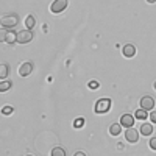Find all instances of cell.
<instances>
[{
    "mask_svg": "<svg viewBox=\"0 0 156 156\" xmlns=\"http://www.w3.org/2000/svg\"><path fill=\"white\" fill-rule=\"evenodd\" d=\"M8 72H9L8 64H0V78H2V80H5V78H6Z\"/></svg>",
    "mask_w": 156,
    "mask_h": 156,
    "instance_id": "16",
    "label": "cell"
},
{
    "mask_svg": "<svg viewBox=\"0 0 156 156\" xmlns=\"http://www.w3.org/2000/svg\"><path fill=\"white\" fill-rule=\"evenodd\" d=\"M33 41V33L31 30H22L17 33V42L19 44H28Z\"/></svg>",
    "mask_w": 156,
    "mask_h": 156,
    "instance_id": "5",
    "label": "cell"
},
{
    "mask_svg": "<svg viewBox=\"0 0 156 156\" xmlns=\"http://www.w3.org/2000/svg\"><path fill=\"white\" fill-rule=\"evenodd\" d=\"M67 5H69V0H53L50 5V12L51 14H59L67 8Z\"/></svg>",
    "mask_w": 156,
    "mask_h": 156,
    "instance_id": "3",
    "label": "cell"
},
{
    "mask_svg": "<svg viewBox=\"0 0 156 156\" xmlns=\"http://www.w3.org/2000/svg\"><path fill=\"white\" fill-rule=\"evenodd\" d=\"M12 111H14V109H12V106H3L0 112H2L3 115H11V114H12Z\"/></svg>",
    "mask_w": 156,
    "mask_h": 156,
    "instance_id": "20",
    "label": "cell"
},
{
    "mask_svg": "<svg viewBox=\"0 0 156 156\" xmlns=\"http://www.w3.org/2000/svg\"><path fill=\"white\" fill-rule=\"evenodd\" d=\"M153 87H154V89H156V81H154V83H153Z\"/></svg>",
    "mask_w": 156,
    "mask_h": 156,
    "instance_id": "26",
    "label": "cell"
},
{
    "mask_svg": "<svg viewBox=\"0 0 156 156\" xmlns=\"http://www.w3.org/2000/svg\"><path fill=\"white\" fill-rule=\"evenodd\" d=\"M111 108V100L109 98H98L95 106H94V111L95 114H106Z\"/></svg>",
    "mask_w": 156,
    "mask_h": 156,
    "instance_id": "2",
    "label": "cell"
},
{
    "mask_svg": "<svg viewBox=\"0 0 156 156\" xmlns=\"http://www.w3.org/2000/svg\"><path fill=\"white\" fill-rule=\"evenodd\" d=\"M6 42H8V44H14V42H17V33H14V31H8V34H6Z\"/></svg>",
    "mask_w": 156,
    "mask_h": 156,
    "instance_id": "14",
    "label": "cell"
},
{
    "mask_svg": "<svg viewBox=\"0 0 156 156\" xmlns=\"http://www.w3.org/2000/svg\"><path fill=\"white\" fill-rule=\"evenodd\" d=\"M50 156H66V150H64L62 147H55L53 150H51Z\"/></svg>",
    "mask_w": 156,
    "mask_h": 156,
    "instance_id": "15",
    "label": "cell"
},
{
    "mask_svg": "<svg viewBox=\"0 0 156 156\" xmlns=\"http://www.w3.org/2000/svg\"><path fill=\"white\" fill-rule=\"evenodd\" d=\"M150 120H151V123H156V111L150 112Z\"/></svg>",
    "mask_w": 156,
    "mask_h": 156,
    "instance_id": "23",
    "label": "cell"
},
{
    "mask_svg": "<svg viewBox=\"0 0 156 156\" xmlns=\"http://www.w3.org/2000/svg\"><path fill=\"white\" fill-rule=\"evenodd\" d=\"M147 117H148V114L145 112V109H137L136 111V114H134V119H139V120H142V122H144L145 119H147Z\"/></svg>",
    "mask_w": 156,
    "mask_h": 156,
    "instance_id": "13",
    "label": "cell"
},
{
    "mask_svg": "<svg viewBox=\"0 0 156 156\" xmlns=\"http://www.w3.org/2000/svg\"><path fill=\"white\" fill-rule=\"evenodd\" d=\"M125 139H126V142H129V144H136V142L139 140V131H137L136 128H133V126L126 128Z\"/></svg>",
    "mask_w": 156,
    "mask_h": 156,
    "instance_id": "4",
    "label": "cell"
},
{
    "mask_svg": "<svg viewBox=\"0 0 156 156\" xmlns=\"http://www.w3.org/2000/svg\"><path fill=\"white\" fill-rule=\"evenodd\" d=\"M148 3H156V0H147Z\"/></svg>",
    "mask_w": 156,
    "mask_h": 156,
    "instance_id": "25",
    "label": "cell"
},
{
    "mask_svg": "<svg viewBox=\"0 0 156 156\" xmlns=\"http://www.w3.org/2000/svg\"><path fill=\"white\" fill-rule=\"evenodd\" d=\"M27 156H33V154H27Z\"/></svg>",
    "mask_w": 156,
    "mask_h": 156,
    "instance_id": "27",
    "label": "cell"
},
{
    "mask_svg": "<svg viewBox=\"0 0 156 156\" xmlns=\"http://www.w3.org/2000/svg\"><path fill=\"white\" fill-rule=\"evenodd\" d=\"M140 108L145 111H153L154 109V98L150 95H144L140 98Z\"/></svg>",
    "mask_w": 156,
    "mask_h": 156,
    "instance_id": "7",
    "label": "cell"
},
{
    "mask_svg": "<svg viewBox=\"0 0 156 156\" xmlns=\"http://www.w3.org/2000/svg\"><path fill=\"white\" fill-rule=\"evenodd\" d=\"M150 148H151L153 151H156V137H151V139H150Z\"/></svg>",
    "mask_w": 156,
    "mask_h": 156,
    "instance_id": "22",
    "label": "cell"
},
{
    "mask_svg": "<svg viewBox=\"0 0 156 156\" xmlns=\"http://www.w3.org/2000/svg\"><path fill=\"white\" fill-rule=\"evenodd\" d=\"M122 133V125L120 123H111L109 126V134L111 136H119Z\"/></svg>",
    "mask_w": 156,
    "mask_h": 156,
    "instance_id": "11",
    "label": "cell"
},
{
    "mask_svg": "<svg viewBox=\"0 0 156 156\" xmlns=\"http://www.w3.org/2000/svg\"><path fill=\"white\" fill-rule=\"evenodd\" d=\"M17 72H19L20 76H28V75H31V72H33V62H31V61H23L20 66H19Z\"/></svg>",
    "mask_w": 156,
    "mask_h": 156,
    "instance_id": "6",
    "label": "cell"
},
{
    "mask_svg": "<svg viewBox=\"0 0 156 156\" xmlns=\"http://www.w3.org/2000/svg\"><path fill=\"white\" fill-rule=\"evenodd\" d=\"M73 156H86V153H83V151H76Z\"/></svg>",
    "mask_w": 156,
    "mask_h": 156,
    "instance_id": "24",
    "label": "cell"
},
{
    "mask_svg": "<svg viewBox=\"0 0 156 156\" xmlns=\"http://www.w3.org/2000/svg\"><path fill=\"white\" fill-rule=\"evenodd\" d=\"M87 87H89L90 90H97V89L100 87V83H98V81H95V80H94V81H89Z\"/></svg>",
    "mask_w": 156,
    "mask_h": 156,
    "instance_id": "21",
    "label": "cell"
},
{
    "mask_svg": "<svg viewBox=\"0 0 156 156\" xmlns=\"http://www.w3.org/2000/svg\"><path fill=\"white\" fill-rule=\"evenodd\" d=\"M139 133L142 134V136H151L153 134V125L151 123H142L140 125V129H139Z\"/></svg>",
    "mask_w": 156,
    "mask_h": 156,
    "instance_id": "10",
    "label": "cell"
},
{
    "mask_svg": "<svg viewBox=\"0 0 156 156\" xmlns=\"http://www.w3.org/2000/svg\"><path fill=\"white\" fill-rule=\"evenodd\" d=\"M6 34H8V31H6V28H0V42H6Z\"/></svg>",
    "mask_w": 156,
    "mask_h": 156,
    "instance_id": "19",
    "label": "cell"
},
{
    "mask_svg": "<svg viewBox=\"0 0 156 156\" xmlns=\"http://www.w3.org/2000/svg\"><path fill=\"white\" fill-rule=\"evenodd\" d=\"M9 87H11L9 81H0V92H6V90H9Z\"/></svg>",
    "mask_w": 156,
    "mask_h": 156,
    "instance_id": "17",
    "label": "cell"
},
{
    "mask_svg": "<svg viewBox=\"0 0 156 156\" xmlns=\"http://www.w3.org/2000/svg\"><path fill=\"white\" fill-rule=\"evenodd\" d=\"M122 53H123L125 58H133V56L136 55V47H134L133 44H126V45L123 47V50H122Z\"/></svg>",
    "mask_w": 156,
    "mask_h": 156,
    "instance_id": "9",
    "label": "cell"
},
{
    "mask_svg": "<svg viewBox=\"0 0 156 156\" xmlns=\"http://www.w3.org/2000/svg\"><path fill=\"white\" fill-rule=\"evenodd\" d=\"M83 126H84V119H83V117H80V119H76L73 122V128H76V129H80Z\"/></svg>",
    "mask_w": 156,
    "mask_h": 156,
    "instance_id": "18",
    "label": "cell"
},
{
    "mask_svg": "<svg viewBox=\"0 0 156 156\" xmlns=\"http://www.w3.org/2000/svg\"><path fill=\"white\" fill-rule=\"evenodd\" d=\"M120 125L125 126V128L133 126V125H134V115H131V114H123V115L120 117Z\"/></svg>",
    "mask_w": 156,
    "mask_h": 156,
    "instance_id": "8",
    "label": "cell"
},
{
    "mask_svg": "<svg viewBox=\"0 0 156 156\" xmlns=\"http://www.w3.org/2000/svg\"><path fill=\"white\" fill-rule=\"evenodd\" d=\"M17 23H19V17L16 14H6L0 17V25L3 28H14Z\"/></svg>",
    "mask_w": 156,
    "mask_h": 156,
    "instance_id": "1",
    "label": "cell"
},
{
    "mask_svg": "<svg viewBox=\"0 0 156 156\" xmlns=\"http://www.w3.org/2000/svg\"><path fill=\"white\" fill-rule=\"evenodd\" d=\"M34 25H36V19H34V16H27L25 17V27H27V30H33L34 28Z\"/></svg>",
    "mask_w": 156,
    "mask_h": 156,
    "instance_id": "12",
    "label": "cell"
}]
</instances>
